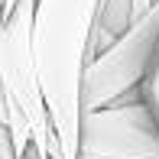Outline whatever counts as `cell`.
Instances as JSON below:
<instances>
[{"mask_svg": "<svg viewBox=\"0 0 159 159\" xmlns=\"http://www.w3.org/2000/svg\"><path fill=\"white\" fill-rule=\"evenodd\" d=\"M153 3H159V0H153Z\"/></svg>", "mask_w": 159, "mask_h": 159, "instance_id": "10", "label": "cell"}, {"mask_svg": "<svg viewBox=\"0 0 159 159\" xmlns=\"http://www.w3.org/2000/svg\"><path fill=\"white\" fill-rule=\"evenodd\" d=\"M140 101L149 107L153 120L159 124V49H156L153 62H149L146 75H143V81H140Z\"/></svg>", "mask_w": 159, "mask_h": 159, "instance_id": "5", "label": "cell"}, {"mask_svg": "<svg viewBox=\"0 0 159 159\" xmlns=\"http://www.w3.org/2000/svg\"><path fill=\"white\" fill-rule=\"evenodd\" d=\"M7 120H10L7 117V98H3V84H0V124L7 127Z\"/></svg>", "mask_w": 159, "mask_h": 159, "instance_id": "7", "label": "cell"}, {"mask_svg": "<svg viewBox=\"0 0 159 159\" xmlns=\"http://www.w3.org/2000/svg\"><path fill=\"white\" fill-rule=\"evenodd\" d=\"M0 7H3V0H0Z\"/></svg>", "mask_w": 159, "mask_h": 159, "instance_id": "9", "label": "cell"}, {"mask_svg": "<svg viewBox=\"0 0 159 159\" xmlns=\"http://www.w3.org/2000/svg\"><path fill=\"white\" fill-rule=\"evenodd\" d=\"M0 159H39V156H36V149H33V146L26 149L23 156H16V153H13V140H10V130H7L3 124H0Z\"/></svg>", "mask_w": 159, "mask_h": 159, "instance_id": "6", "label": "cell"}, {"mask_svg": "<svg viewBox=\"0 0 159 159\" xmlns=\"http://www.w3.org/2000/svg\"><path fill=\"white\" fill-rule=\"evenodd\" d=\"M78 159H159V124L140 91L81 114Z\"/></svg>", "mask_w": 159, "mask_h": 159, "instance_id": "4", "label": "cell"}, {"mask_svg": "<svg viewBox=\"0 0 159 159\" xmlns=\"http://www.w3.org/2000/svg\"><path fill=\"white\" fill-rule=\"evenodd\" d=\"M156 49H159V3H153L146 16L136 20L104 55H98L88 65L81 84V114L136 94Z\"/></svg>", "mask_w": 159, "mask_h": 159, "instance_id": "3", "label": "cell"}, {"mask_svg": "<svg viewBox=\"0 0 159 159\" xmlns=\"http://www.w3.org/2000/svg\"><path fill=\"white\" fill-rule=\"evenodd\" d=\"M98 7L101 0H36L33 62L59 143V159H78L81 84L91 65Z\"/></svg>", "mask_w": 159, "mask_h": 159, "instance_id": "1", "label": "cell"}, {"mask_svg": "<svg viewBox=\"0 0 159 159\" xmlns=\"http://www.w3.org/2000/svg\"><path fill=\"white\" fill-rule=\"evenodd\" d=\"M13 7H16V0H3V7H0V10H3V16H10Z\"/></svg>", "mask_w": 159, "mask_h": 159, "instance_id": "8", "label": "cell"}, {"mask_svg": "<svg viewBox=\"0 0 159 159\" xmlns=\"http://www.w3.org/2000/svg\"><path fill=\"white\" fill-rule=\"evenodd\" d=\"M33 13L36 0H16L10 16H3L0 10V84L10 117L7 130L16 156L33 146L39 159H59V143L49 124L33 62Z\"/></svg>", "mask_w": 159, "mask_h": 159, "instance_id": "2", "label": "cell"}]
</instances>
